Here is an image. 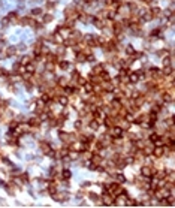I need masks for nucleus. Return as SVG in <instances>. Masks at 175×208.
Returning <instances> with one entry per match:
<instances>
[{"label":"nucleus","mask_w":175,"mask_h":208,"mask_svg":"<svg viewBox=\"0 0 175 208\" xmlns=\"http://www.w3.org/2000/svg\"><path fill=\"white\" fill-rule=\"evenodd\" d=\"M18 23L21 24V25H31V24L35 23V19L31 18L30 15H27V17H21V18L18 19Z\"/></svg>","instance_id":"10"},{"label":"nucleus","mask_w":175,"mask_h":208,"mask_svg":"<svg viewBox=\"0 0 175 208\" xmlns=\"http://www.w3.org/2000/svg\"><path fill=\"white\" fill-rule=\"evenodd\" d=\"M88 81L92 82V84H100V82H102V78H100V75H94V74L90 72V75H88Z\"/></svg>","instance_id":"18"},{"label":"nucleus","mask_w":175,"mask_h":208,"mask_svg":"<svg viewBox=\"0 0 175 208\" xmlns=\"http://www.w3.org/2000/svg\"><path fill=\"white\" fill-rule=\"evenodd\" d=\"M76 56H75V60H76V63H84V62H85V54H84V53H81V51H79V53H75Z\"/></svg>","instance_id":"25"},{"label":"nucleus","mask_w":175,"mask_h":208,"mask_svg":"<svg viewBox=\"0 0 175 208\" xmlns=\"http://www.w3.org/2000/svg\"><path fill=\"white\" fill-rule=\"evenodd\" d=\"M70 177H72V172H70L67 168H64V169L61 171V178H63V180H69Z\"/></svg>","instance_id":"26"},{"label":"nucleus","mask_w":175,"mask_h":208,"mask_svg":"<svg viewBox=\"0 0 175 208\" xmlns=\"http://www.w3.org/2000/svg\"><path fill=\"white\" fill-rule=\"evenodd\" d=\"M100 202H102V205H105V207H111V205H114V196L111 193H102V196H100Z\"/></svg>","instance_id":"4"},{"label":"nucleus","mask_w":175,"mask_h":208,"mask_svg":"<svg viewBox=\"0 0 175 208\" xmlns=\"http://www.w3.org/2000/svg\"><path fill=\"white\" fill-rule=\"evenodd\" d=\"M124 53H126L129 57H133V54L136 53V49L133 48V45H127V47L124 48Z\"/></svg>","instance_id":"24"},{"label":"nucleus","mask_w":175,"mask_h":208,"mask_svg":"<svg viewBox=\"0 0 175 208\" xmlns=\"http://www.w3.org/2000/svg\"><path fill=\"white\" fill-rule=\"evenodd\" d=\"M141 2L142 3H144V5H150V6H156V0H141Z\"/></svg>","instance_id":"41"},{"label":"nucleus","mask_w":175,"mask_h":208,"mask_svg":"<svg viewBox=\"0 0 175 208\" xmlns=\"http://www.w3.org/2000/svg\"><path fill=\"white\" fill-rule=\"evenodd\" d=\"M27 124L30 126V127H33V129H36V127H39L42 124V121H41V118H39V115H33V117H30V118L25 121Z\"/></svg>","instance_id":"6"},{"label":"nucleus","mask_w":175,"mask_h":208,"mask_svg":"<svg viewBox=\"0 0 175 208\" xmlns=\"http://www.w3.org/2000/svg\"><path fill=\"white\" fill-rule=\"evenodd\" d=\"M31 27H33L35 30H42L43 29V23H33V24H31Z\"/></svg>","instance_id":"37"},{"label":"nucleus","mask_w":175,"mask_h":208,"mask_svg":"<svg viewBox=\"0 0 175 208\" xmlns=\"http://www.w3.org/2000/svg\"><path fill=\"white\" fill-rule=\"evenodd\" d=\"M165 126H168V127L174 126V117L172 115H169L168 118H165Z\"/></svg>","instance_id":"35"},{"label":"nucleus","mask_w":175,"mask_h":208,"mask_svg":"<svg viewBox=\"0 0 175 208\" xmlns=\"http://www.w3.org/2000/svg\"><path fill=\"white\" fill-rule=\"evenodd\" d=\"M6 57H8V54H6V48H0V58L3 60V58H6Z\"/></svg>","instance_id":"40"},{"label":"nucleus","mask_w":175,"mask_h":208,"mask_svg":"<svg viewBox=\"0 0 175 208\" xmlns=\"http://www.w3.org/2000/svg\"><path fill=\"white\" fill-rule=\"evenodd\" d=\"M127 81L130 82V84H138L141 80H139V75H138V72H129V75H127Z\"/></svg>","instance_id":"9"},{"label":"nucleus","mask_w":175,"mask_h":208,"mask_svg":"<svg viewBox=\"0 0 175 208\" xmlns=\"http://www.w3.org/2000/svg\"><path fill=\"white\" fill-rule=\"evenodd\" d=\"M114 180H115V183H118V184H123V183H126V175L124 174H121V172H115L114 174Z\"/></svg>","instance_id":"14"},{"label":"nucleus","mask_w":175,"mask_h":208,"mask_svg":"<svg viewBox=\"0 0 175 208\" xmlns=\"http://www.w3.org/2000/svg\"><path fill=\"white\" fill-rule=\"evenodd\" d=\"M43 14V9L42 8H33L30 11V17H41Z\"/></svg>","instance_id":"21"},{"label":"nucleus","mask_w":175,"mask_h":208,"mask_svg":"<svg viewBox=\"0 0 175 208\" xmlns=\"http://www.w3.org/2000/svg\"><path fill=\"white\" fill-rule=\"evenodd\" d=\"M100 78H102V81H109V80H111V75H109V74L106 72V69H105V70H103V72L100 74Z\"/></svg>","instance_id":"34"},{"label":"nucleus","mask_w":175,"mask_h":208,"mask_svg":"<svg viewBox=\"0 0 175 208\" xmlns=\"http://www.w3.org/2000/svg\"><path fill=\"white\" fill-rule=\"evenodd\" d=\"M85 62H88V63H93V64H96V57H94V54H87L85 56Z\"/></svg>","instance_id":"31"},{"label":"nucleus","mask_w":175,"mask_h":208,"mask_svg":"<svg viewBox=\"0 0 175 208\" xmlns=\"http://www.w3.org/2000/svg\"><path fill=\"white\" fill-rule=\"evenodd\" d=\"M36 68H37V64L31 60L29 64H25V66H24V70H25V72H30V74H35L36 72Z\"/></svg>","instance_id":"15"},{"label":"nucleus","mask_w":175,"mask_h":208,"mask_svg":"<svg viewBox=\"0 0 175 208\" xmlns=\"http://www.w3.org/2000/svg\"><path fill=\"white\" fill-rule=\"evenodd\" d=\"M39 148H41V151H42L43 154H48L53 147H51V144H49L48 141H41V142H39Z\"/></svg>","instance_id":"8"},{"label":"nucleus","mask_w":175,"mask_h":208,"mask_svg":"<svg viewBox=\"0 0 175 208\" xmlns=\"http://www.w3.org/2000/svg\"><path fill=\"white\" fill-rule=\"evenodd\" d=\"M82 88H84V92H85V94L93 93V84L90 82V81H87L85 84H84V86H82Z\"/></svg>","instance_id":"22"},{"label":"nucleus","mask_w":175,"mask_h":208,"mask_svg":"<svg viewBox=\"0 0 175 208\" xmlns=\"http://www.w3.org/2000/svg\"><path fill=\"white\" fill-rule=\"evenodd\" d=\"M84 196H85V192H84V190H79V192L76 193V198H78V199H82Z\"/></svg>","instance_id":"42"},{"label":"nucleus","mask_w":175,"mask_h":208,"mask_svg":"<svg viewBox=\"0 0 175 208\" xmlns=\"http://www.w3.org/2000/svg\"><path fill=\"white\" fill-rule=\"evenodd\" d=\"M51 198H53L54 201H57V202H66V201L69 199V193L66 190H55L53 195H51Z\"/></svg>","instance_id":"3"},{"label":"nucleus","mask_w":175,"mask_h":208,"mask_svg":"<svg viewBox=\"0 0 175 208\" xmlns=\"http://www.w3.org/2000/svg\"><path fill=\"white\" fill-rule=\"evenodd\" d=\"M6 54H8V57L18 54V53H17V47H6Z\"/></svg>","instance_id":"28"},{"label":"nucleus","mask_w":175,"mask_h":208,"mask_svg":"<svg viewBox=\"0 0 175 208\" xmlns=\"http://www.w3.org/2000/svg\"><path fill=\"white\" fill-rule=\"evenodd\" d=\"M97 166H99V165H96V163H93L92 160H90L88 163H87V168H88L90 171H97Z\"/></svg>","instance_id":"36"},{"label":"nucleus","mask_w":175,"mask_h":208,"mask_svg":"<svg viewBox=\"0 0 175 208\" xmlns=\"http://www.w3.org/2000/svg\"><path fill=\"white\" fill-rule=\"evenodd\" d=\"M54 54L61 60V58L64 57V54H66V47H64V45H57V49L54 51Z\"/></svg>","instance_id":"11"},{"label":"nucleus","mask_w":175,"mask_h":208,"mask_svg":"<svg viewBox=\"0 0 175 208\" xmlns=\"http://www.w3.org/2000/svg\"><path fill=\"white\" fill-rule=\"evenodd\" d=\"M57 84H58V86H60V87H66V86H67V84H69V80H67V78H66V76H61V78H57Z\"/></svg>","instance_id":"23"},{"label":"nucleus","mask_w":175,"mask_h":208,"mask_svg":"<svg viewBox=\"0 0 175 208\" xmlns=\"http://www.w3.org/2000/svg\"><path fill=\"white\" fill-rule=\"evenodd\" d=\"M58 138H60L61 142H70V133L64 132V130H60L58 132Z\"/></svg>","instance_id":"16"},{"label":"nucleus","mask_w":175,"mask_h":208,"mask_svg":"<svg viewBox=\"0 0 175 208\" xmlns=\"http://www.w3.org/2000/svg\"><path fill=\"white\" fill-rule=\"evenodd\" d=\"M2 24H3V27H8V25L11 24V21L8 18H3V21H2Z\"/></svg>","instance_id":"43"},{"label":"nucleus","mask_w":175,"mask_h":208,"mask_svg":"<svg viewBox=\"0 0 175 208\" xmlns=\"http://www.w3.org/2000/svg\"><path fill=\"white\" fill-rule=\"evenodd\" d=\"M168 19H169V25H172V24H174V21H175V17H174V14H172L171 17H168Z\"/></svg>","instance_id":"44"},{"label":"nucleus","mask_w":175,"mask_h":208,"mask_svg":"<svg viewBox=\"0 0 175 208\" xmlns=\"http://www.w3.org/2000/svg\"><path fill=\"white\" fill-rule=\"evenodd\" d=\"M25 51V45L24 43H19L18 47H17V53H24Z\"/></svg>","instance_id":"38"},{"label":"nucleus","mask_w":175,"mask_h":208,"mask_svg":"<svg viewBox=\"0 0 175 208\" xmlns=\"http://www.w3.org/2000/svg\"><path fill=\"white\" fill-rule=\"evenodd\" d=\"M49 175H51V177H55V175H57V166H51Z\"/></svg>","instance_id":"39"},{"label":"nucleus","mask_w":175,"mask_h":208,"mask_svg":"<svg viewBox=\"0 0 175 208\" xmlns=\"http://www.w3.org/2000/svg\"><path fill=\"white\" fill-rule=\"evenodd\" d=\"M54 19V17L51 15V14H43L42 15V21H43V24H48V23H51Z\"/></svg>","instance_id":"27"},{"label":"nucleus","mask_w":175,"mask_h":208,"mask_svg":"<svg viewBox=\"0 0 175 208\" xmlns=\"http://www.w3.org/2000/svg\"><path fill=\"white\" fill-rule=\"evenodd\" d=\"M88 198L93 201V202H100V196L96 193H88Z\"/></svg>","instance_id":"32"},{"label":"nucleus","mask_w":175,"mask_h":208,"mask_svg":"<svg viewBox=\"0 0 175 208\" xmlns=\"http://www.w3.org/2000/svg\"><path fill=\"white\" fill-rule=\"evenodd\" d=\"M57 66L60 68L61 70H67L69 68H70V63H69V60H58V63H57Z\"/></svg>","instance_id":"20"},{"label":"nucleus","mask_w":175,"mask_h":208,"mask_svg":"<svg viewBox=\"0 0 175 208\" xmlns=\"http://www.w3.org/2000/svg\"><path fill=\"white\" fill-rule=\"evenodd\" d=\"M11 21V24H15V23H18V19H19V15H18V12L17 11H12V12H9L8 14V17H6Z\"/></svg>","instance_id":"13"},{"label":"nucleus","mask_w":175,"mask_h":208,"mask_svg":"<svg viewBox=\"0 0 175 208\" xmlns=\"http://www.w3.org/2000/svg\"><path fill=\"white\" fill-rule=\"evenodd\" d=\"M106 133L111 136V138H114V139H117V138H123V136H124V130H123L121 126H118V124H115V126H112V127H109Z\"/></svg>","instance_id":"1"},{"label":"nucleus","mask_w":175,"mask_h":208,"mask_svg":"<svg viewBox=\"0 0 175 208\" xmlns=\"http://www.w3.org/2000/svg\"><path fill=\"white\" fill-rule=\"evenodd\" d=\"M150 12H151V15H153V19L160 18V17H162V9L159 8V6H154V8H151Z\"/></svg>","instance_id":"19"},{"label":"nucleus","mask_w":175,"mask_h":208,"mask_svg":"<svg viewBox=\"0 0 175 208\" xmlns=\"http://www.w3.org/2000/svg\"><path fill=\"white\" fill-rule=\"evenodd\" d=\"M54 102H57L58 105H61V106H67V105H69V96L64 94V93H61V94L55 96Z\"/></svg>","instance_id":"5"},{"label":"nucleus","mask_w":175,"mask_h":208,"mask_svg":"<svg viewBox=\"0 0 175 208\" xmlns=\"http://www.w3.org/2000/svg\"><path fill=\"white\" fill-rule=\"evenodd\" d=\"M57 68V64L53 63V62H47L45 60V64H43V72L45 74H54V70Z\"/></svg>","instance_id":"7"},{"label":"nucleus","mask_w":175,"mask_h":208,"mask_svg":"<svg viewBox=\"0 0 175 208\" xmlns=\"http://www.w3.org/2000/svg\"><path fill=\"white\" fill-rule=\"evenodd\" d=\"M103 70H105V64L97 63V64H94V68H93V70H92V74H94V75H100Z\"/></svg>","instance_id":"17"},{"label":"nucleus","mask_w":175,"mask_h":208,"mask_svg":"<svg viewBox=\"0 0 175 208\" xmlns=\"http://www.w3.org/2000/svg\"><path fill=\"white\" fill-rule=\"evenodd\" d=\"M87 126H88V129H90V132H97V129L100 127V123L93 118L92 121H88V123H87Z\"/></svg>","instance_id":"12"},{"label":"nucleus","mask_w":175,"mask_h":208,"mask_svg":"<svg viewBox=\"0 0 175 208\" xmlns=\"http://www.w3.org/2000/svg\"><path fill=\"white\" fill-rule=\"evenodd\" d=\"M73 126H75V130H82V127H84V123L81 120H76L73 123Z\"/></svg>","instance_id":"33"},{"label":"nucleus","mask_w":175,"mask_h":208,"mask_svg":"<svg viewBox=\"0 0 175 208\" xmlns=\"http://www.w3.org/2000/svg\"><path fill=\"white\" fill-rule=\"evenodd\" d=\"M0 111H2V105H0Z\"/></svg>","instance_id":"45"},{"label":"nucleus","mask_w":175,"mask_h":208,"mask_svg":"<svg viewBox=\"0 0 175 208\" xmlns=\"http://www.w3.org/2000/svg\"><path fill=\"white\" fill-rule=\"evenodd\" d=\"M55 6H57V3L53 2V0H48V2H45V9H48V11H53Z\"/></svg>","instance_id":"29"},{"label":"nucleus","mask_w":175,"mask_h":208,"mask_svg":"<svg viewBox=\"0 0 175 208\" xmlns=\"http://www.w3.org/2000/svg\"><path fill=\"white\" fill-rule=\"evenodd\" d=\"M31 60H33V57H30V56H24V57L21 58V60H19V63H21L23 66H25V64H29Z\"/></svg>","instance_id":"30"},{"label":"nucleus","mask_w":175,"mask_h":208,"mask_svg":"<svg viewBox=\"0 0 175 208\" xmlns=\"http://www.w3.org/2000/svg\"><path fill=\"white\" fill-rule=\"evenodd\" d=\"M156 172V166L154 165H142L141 166V177H144V178H150L153 177Z\"/></svg>","instance_id":"2"}]
</instances>
